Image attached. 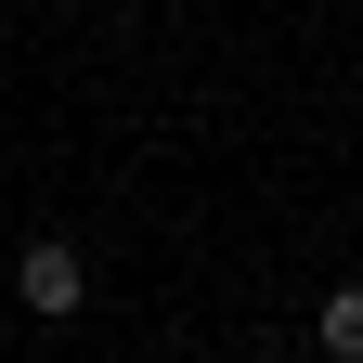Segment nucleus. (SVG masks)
<instances>
[{"label":"nucleus","mask_w":363,"mask_h":363,"mask_svg":"<svg viewBox=\"0 0 363 363\" xmlns=\"http://www.w3.org/2000/svg\"><path fill=\"white\" fill-rule=\"evenodd\" d=\"M13 286H26V311H39V325H65V311L91 298V259H78L65 234H39V247L13 259Z\"/></svg>","instance_id":"f257e3e1"},{"label":"nucleus","mask_w":363,"mask_h":363,"mask_svg":"<svg viewBox=\"0 0 363 363\" xmlns=\"http://www.w3.org/2000/svg\"><path fill=\"white\" fill-rule=\"evenodd\" d=\"M311 337H325V350H337V363H363V286H337V298H325V311H311Z\"/></svg>","instance_id":"f03ea898"}]
</instances>
